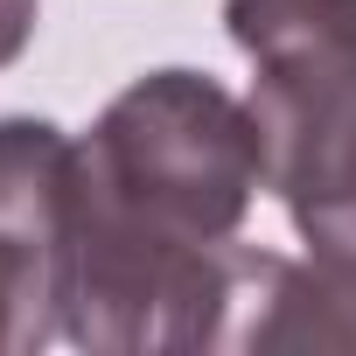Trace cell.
Masks as SVG:
<instances>
[{"label":"cell","mask_w":356,"mask_h":356,"mask_svg":"<svg viewBox=\"0 0 356 356\" xmlns=\"http://www.w3.org/2000/svg\"><path fill=\"white\" fill-rule=\"evenodd\" d=\"M259 189L266 147L245 98L203 70L133 77L77 140L63 342L105 356L224 349Z\"/></svg>","instance_id":"6da1fadb"},{"label":"cell","mask_w":356,"mask_h":356,"mask_svg":"<svg viewBox=\"0 0 356 356\" xmlns=\"http://www.w3.org/2000/svg\"><path fill=\"white\" fill-rule=\"evenodd\" d=\"M252 63L266 189L307 259L356 293V0H224Z\"/></svg>","instance_id":"7a4b0ae2"},{"label":"cell","mask_w":356,"mask_h":356,"mask_svg":"<svg viewBox=\"0 0 356 356\" xmlns=\"http://www.w3.org/2000/svg\"><path fill=\"white\" fill-rule=\"evenodd\" d=\"M42 342H56V321L42 314L22 259L8 252V238H0V356H22V349H42Z\"/></svg>","instance_id":"3957f363"},{"label":"cell","mask_w":356,"mask_h":356,"mask_svg":"<svg viewBox=\"0 0 356 356\" xmlns=\"http://www.w3.org/2000/svg\"><path fill=\"white\" fill-rule=\"evenodd\" d=\"M35 42V0H0V70Z\"/></svg>","instance_id":"277c9868"}]
</instances>
